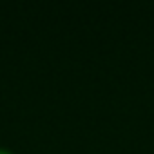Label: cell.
I'll use <instances>...</instances> for the list:
<instances>
[{"mask_svg": "<svg viewBox=\"0 0 154 154\" xmlns=\"http://www.w3.org/2000/svg\"><path fill=\"white\" fill-rule=\"evenodd\" d=\"M0 154H11L9 150H6V149H0Z\"/></svg>", "mask_w": 154, "mask_h": 154, "instance_id": "6da1fadb", "label": "cell"}]
</instances>
